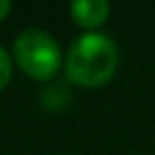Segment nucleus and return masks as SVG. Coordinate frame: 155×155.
I'll return each mask as SVG.
<instances>
[{
    "instance_id": "nucleus-3",
    "label": "nucleus",
    "mask_w": 155,
    "mask_h": 155,
    "mask_svg": "<svg viewBox=\"0 0 155 155\" xmlns=\"http://www.w3.org/2000/svg\"><path fill=\"white\" fill-rule=\"evenodd\" d=\"M107 14H110V5L105 0H75L71 5V16L80 28H96V25L105 23Z\"/></svg>"
},
{
    "instance_id": "nucleus-2",
    "label": "nucleus",
    "mask_w": 155,
    "mask_h": 155,
    "mask_svg": "<svg viewBox=\"0 0 155 155\" xmlns=\"http://www.w3.org/2000/svg\"><path fill=\"white\" fill-rule=\"evenodd\" d=\"M14 55L18 66L34 80H50L57 73L59 62H62L57 41L48 32L37 28L23 30L16 37Z\"/></svg>"
},
{
    "instance_id": "nucleus-5",
    "label": "nucleus",
    "mask_w": 155,
    "mask_h": 155,
    "mask_svg": "<svg viewBox=\"0 0 155 155\" xmlns=\"http://www.w3.org/2000/svg\"><path fill=\"white\" fill-rule=\"evenodd\" d=\"M9 9H12V5L7 2V0H0V21L5 18L7 14H9Z\"/></svg>"
},
{
    "instance_id": "nucleus-1",
    "label": "nucleus",
    "mask_w": 155,
    "mask_h": 155,
    "mask_svg": "<svg viewBox=\"0 0 155 155\" xmlns=\"http://www.w3.org/2000/svg\"><path fill=\"white\" fill-rule=\"evenodd\" d=\"M119 48L114 39L103 32H84L66 53V78L80 87L105 84L116 71Z\"/></svg>"
},
{
    "instance_id": "nucleus-4",
    "label": "nucleus",
    "mask_w": 155,
    "mask_h": 155,
    "mask_svg": "<svg viewBox=\"0 0 155 155\" xmlns=\"http://www.w3.org/2000/svg\"><path fill=\"white\" fill-rule=\"evenodd\" d=\"M9 75H12V59L5 48H0V89L9 82Z\"/></svg>"
}]
</instances>
